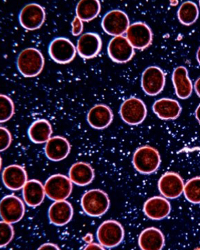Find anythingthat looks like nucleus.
Listing matches in <instances>:
<instances>
[{
  "label": "nucleus",
  "instance_id": "1",
  "mask_svg": "<svg viewBox=\"0 0 200 250\" xmlns=\"http://www.w3.org/2000/svg\"><path fill=\"white\" fill-rule=\"evenodd\" d=\"M44 65L45 60L41 51L33 47L23 49L17 58L18 71L26 78L39 75Z\"/></svg>",
  "mask_w": 200,
  "mask_h": 250
},
{
  "label": "nucleus",
  "instance_id": "2",
  "mask_svg": "<svg viewBox=\"0 0 200 250\" xmlns=\"http://www.w3.org/2000/svg\"><path fill=\"white\" fill-rule=\"evenodd\" d=\"M81 206L88 216L100 217L108 212L110 207L108 195L100 189L86 192L81 200Z\"/></svg>",
  "mask_w": 200,
  "mask_h": 250
},
{
  "label": "nucleus",
  "instance_id": "3",
  "mask_svg": "<svg viewBox=\"0 0 200 250\" xmlns=\"http://www.w3.org/2000/svg\"><path fill=\"white\" fill-rule=\"evenodd\" d=\"M161 164L158 150L150 146L139 147L133 156V165L140 174H151L156 172Z\"/></svg>",
  "mask_w": 200,
  "mask_h": 250
},
{
  "label": "nucleus",
  "instance_id": "4",
  "mask_svg": "<svg viewBox=\"0 0 200 250\" xmlns=\"http://www.w3.org/2000/svg\"><path fill=\"white\" fill-rule=\"evenodd\" d=\"M124 227L116 220H106L100 224L97 230V239L104 248L117 247L124 240Z\"/></svg>",
  "mask_w": 200,
  "mask_h": 250
},
{
  "label": "nucleus",
  "instance_id": "5",
  "mask_svg": "<svg viewBox=\"0 0 200 250\" xmlns=\"http://www.w3.org/2000/svg\"><path fill=\"white\" fill-rule=\"evenodd\" d=\"M146 104L136 97H130L122 103L120 115L123 121L128 125L137 126L144 122L147 117Z\"/></svg>",
  "mask_w": 200,
  "mask_h": 250
},
{
  "label": "nucleus",
  "instance_id": "6",
  "mask_svg": "<svg viewBox=\"0 0 200 250\" xmlns=\"http://www.w3.org/2000/svg\"><path fill=\"white\" fill-rule=\"evenodd\" d=\"M70 178L61 174H54L45 181V191L47 197L54 201L66 200L70 196L73 184Z\"/></svg>",
  "mask_w": 200,
  "mask_h": 250
},
{
  "label": "nucleus",
  "instance_id": "7",
  "mask_svg": "<svg viewBox=\"0 0 200 250\" xmlns=\"http://www.w3.org/2000/svg\"><path fill=\"white\" fill-rule=\"evenodd\" d=\"M128 15L120 10L110 11L104 16L102 21L103 30L111 36H122L127 32L130 27Z\"/></svg>",
  "mask_w": 200,
  "mask_h": 250
},
{
  "label": "nucleus",
  "instance_id": "8",
  "mask_svg": "<svg viewBox=\"0 0 200 250\" xmlns=\"http://www.w3.org/2000/svg\"><path fill=\"white\" fill-rule=\"evenodd\" d=\"M166 75L163 70L156 66L146 68L142 73L141 84L143 91L150 96H156L164 90Z\"/></svg>",
  "mask_w": 200,
  "mask_h": 250
},
{
  "label": "nucleus",
  "instance_id": "9",
  "mask_svg": "<svg viewBox=\"0 0 200 250\" xmlns=\"http://www.w3.org/2000/svg\"><path fill=\"white\" fill-rule=\"evenodd\" d=\"M24 202L15 195H7L0 202V215L3 221L10 224L17 223L23 218Z\"/></svg>",
  "mask_w": 200,
  "mask_h": 250
},
{
  "label": "nucleus",
  "instance_id": "10",
  "mask_svg": "<svg viewBox=\"0 0 200 250\" xmlns=\"http://www.w3.org/2000/svg\"><path fill=\"white\" fill-rule=\"evenodd\" d=\"M51 60L59 64H67L76 58L77 49L72 42L66 38H57L49 45Z\"/></svg>",
  "mask_w": 200,
  "mask_h": 250
},
{
  "label": "nucleus",
  "instance_id": "11",
  "mask_svg": "<svg viewBox=\"0 0 200 250\" xmlns=\"http://www.w3.org/2000/svg\"><path fill=\"white\" fill-rule=\"evenodd\" d=\"M126 38L132 47L138 50H144L151 45L153 34L150 27L143 22H135L130 25Z\"/></svg>",
  "mask_w": 200,
  "mask_h": 250
},
{
  "label": "nucleus",
  "instance_id": "12",
  "mask_svg": "<svg viewBox=\"0 0 200 250\" xmlns=\"http://www.w3.org/2000/svg\"><path fill=\"white\" fill-rule=\"evenodd\" d=\"M45 12L38 3H29L23 7L20 13V25L28 31L40 29L45 20Z\"/></svg>",
  "mask_w": 200,
  "mask_h": 250
},
{
  "label": "nucleus",
  "instance_id": "13",
  "mask_svg": "<svg viewBox=\"0 0 200 250\" xmlns=\"http://www.w3.org/2000/svg\"><path fill=\"white\" fill-rule=\"evenodd\" d=\"M110 58L117 63L130 62L134 56V48L124 36H117L111 39L108 46Z\"/></svg>",
  "mask_w": 200,
  "mask_h": 250
},
{
  "label": "nucleus",
  "instance_id": "14",
  "mask_svg": "<svg viewBox=\"0 0 200 250\" xmlns=\"http://www.w3.org/2000/svg\"><path fill=\"white\" fill-rule=\"evenodd\" d=\"M184 183L182 178L176 172H166L158 181L161 194L167 199H176L183 194Z\"/></svg>",
  "mask_w": 200,
  "mask_h": 250
},
{
  "label": "nucleus",
  "instance_id": "15",
  "mask_svg": "<svg viewBox=\"0 0 200 250\" xmlns=\"http://www.w3.org/2000/svg\"><path fill=\"white\" fill-rule=\"evenodd\" d=\"M102 41L95 33H86L82 35L77 43V52L82 58L90 60L95 58L101 51Z\"/></svg>",
  "mask_w": 200,
  "mask_h": 250
},
{
  "label": "nucleus",
  "instance_id": "16",
  "mask_svg": "<svg viewBox=\"0 0 200 250\" xmlns=\"http://www.w3.org/2000/svg\"><path fill=\"white\" fill-rule=\"evenodd\" d=\"M1 177L3 185L10 190L17 191L23 189L28 181L26 170L23 167L17 165L5 167Z\"/></svg>",
  "mask_w": 200,
  "mask_h": 250
},
{
  "label": "nucleus",
  "instance_id": "17",
  "mask_svg": "<svg viewBox=\"0 0 200 250\" xmlns=\"http://www.w3.org/2000/svg\"><path fill=\"white\" fill-rule=\"evenodd\" d=\"M113 112L109 106L104 104H97L89 109L87 121L91 127L102 130L108 127L112 123Z\"/></svg>",
  "mask_w": 200,
  "mask_h": 250
},
{
  "label": "nucleus",
  "instance_id": "18",
  "mask_svg": "<svg viewBox=\"0 0 200 250\" xmlns=\"http://www.w3.org/2000/svg\"><path fill=\"white\" fill-rule=\"evenodd\" d=\"M70 150L71 146L69 141L62 136L51 137L44 148L47 159L54 162L63 161L69 155Z\"/></svg>",
  "mask_w": 200,
  "mask_h": 250
},
{
  "label": "nucleus",
  "instance_id": "19",
  "mask_svg": "<svg viewBox=\"0 0 200 250\" xmlns=\"http://www.w3.org/2000/svg\"><path fill=\"white\" fill-rule=\"evenodd\" d=\"M170 202L165 197L154 196L147 200L144 205L146 216L153 220H161L171 212Z\"/></svg>",
  "mask_w": 200,
  "mask_h": 250
},
{
  "label": "nucleus",
  "instance_id": "20",
  "mask_svg": "<svg viewBox=\"0 0 200 250\" xmlns=\"http://www.w3.org/2000/svg\"><path fill=\"white\" fill-rule=\"evenodd\" d=\"M73 216V208L66 200L55 201L49 207L48 217L51 224L64 226L69 223Z\"/></svg>",
  "mask_w": 200,
  "mask_h": 250
},
{
  "label": "nucleus",
  "instance_id": "21",
  "mask_svg": "<svg viewBox=\"0 0 200 250\" xmlns=\"http://www.w3.org/2000/svg\"><path fill=\"white\" fill-rule=\"evenodd\" d=\"M154 113L161 120H175L180 115L181 106L175 99L163 98L153 104Z\"/></svg>",
  "mask_w": 200,
  "mask_h": 250
},
{
  "label": "nucleus",
  "instance_id": "22",
  "mask_svg": "<svg viewBox=\"0 0 200 250\" xmlns=\"http://www.w3.org/2000/svg\"><path fill=\"white\" fill-rule=\"evenodd\" d=\"M172 82L178 98L186 99L191 96L193 91V84L189 78L188 70L186 67L179 66L174 69Z\"/></svg>",
  "mask_w": 200,
  "mask_h": 250
},
{
  "label": "nucleus",
  "instance_id": "23",
  "mask_svg": "<svg viewBox=\"0 0 200 250\" xmlns=\"http://www.w3.org/2000/svg\"><path fill=\"white\" fill-rule=\"evenodd\" d=\"M138 244L143 250H162L165 244L164 235L156 228H148L139 235Z\"/></svg>",
  "mask_w": 200,
  "mask_h": 250
},
{
  "label": "nucleus",
  "instance_id": "24",
  "mask_svg": "<svg viewBox=\"0 0 200 250\" xmlns=\"http://www.w3.org/2000/svg\"><path fill=\"white\" fill-rule=\"evenodd\" d=\"M45 187L38 180L27 181L23 188V200L28 207H39L45 199Z\"/></svg>",
  "mask_w": 200,
  "mask_h": 250
},
{
  "label": "nucleus",
  "instance_id": "25",
  "mask_svg": "<svg viewBox=\"0 0 200 250\" xmlns=\"http://www.w3.org/2000/svg\"><path fill=\"white\" fill-rule=\"evenodd\" d=\"M95 172L92 167L86 163L78 162L73 164L69 170V178L75 185L85 187L92 183Z\"/></svg>",
  "mask_w": 200,
  "mask_h": 250
},
{
  "label": "nucleus",
  "instance_id": "26",
  "mask_svg": "<svg viewBox=\"0 0 200 250\" xmlns=\"http://www.w3.org/2000/svg\"><path fill=\"white\" fill-rule=\"evenodd\" d=\"M52 132V126L48 121L38 119L30 125L27 134L32 143L42 144L49 141Z\"/></svg>",
  "mask_w": 200,
  "mask_h": 250
},
{
  "label": "nucleus",
  "instance_id": "27",
  "mask_svg": "<svg viewBox=\"0 0 200 250\" xmlns=\"http://www.w3.org/2000/svg\"><path fill=\"white\" fill-rule=\"evenodd\" d=\"M101 4L98 0H81L76 7V16L82 21H91L100 14Z\"/></svg>",
  "mask_w": 200,
  "mask_h": 250
},
{
  "label": "nucleus",
  "instance_id": "28",
  "mask_svg": "<svg viewBox=\"0 0 200 250\" xmlns=\"http://www.w3.org/2000/svg\"><path fill=\"white\" fill-rule=\"evenodd\" d=\"M198 17L199 9L195 3L187 1L181 3L178 11V18L181 24L188 26L194 24Z\"/></svg>",
  "mask_w": 200,
  "mask_h": 250
},
{
  "label": "nucleus",
  "instance_id": "29",
  "mask_svg": "<svg viewBox=\"0 0 200 250\" xmlns=\"http://www.w3.org/2000/svg\"><path fill=\"white\" fill-rule=\"evenodd\" d=\"M185 197L194 205L200 204V176L191 178L186 183L183 190Z\"/></svg>",
  "mask_w": 200,
  "mask_h": 250
},
{
  "label": "nucleus",
  "instance_id": "30",
  "mask_svg": "<svg viewBox=\"0 0 200 250\" xmlns=\"http://www.w3.org/2000/svg\"><path fill=\"white\" fill-rule=\"evenodd\" d=\"M15 113L14 102L6 95H0V122L1 123L10 120Z\"/></svg>",
  "mask_w": 200,
  "mask_h": 250
},
{
  "label": "nucleus",
  "instance_id": "31",
  "mask_svg": "<svg viewBox=\"0 0 200 250\" xmlns=\"http://www.w3.org/2000/svg\"><path fill=\"white\" fill-rule=\"evenodd\" d=\"M14 237V229L12 224L0 222V247L5 248L12 242Z\"/></svg>",
  "mask_w": 200,
  "mask_h": 250
},
{
  "label": "nucleus",
  "instance_id": "32",
  "mask_svg": "<svg viewBox=\"0 0 200 250\" xmlns=\"http://www.w3.org/2000/svg\"><path fill=\"white\" fill-rule=\"evenodd\" d=\"M12 142V137L10 132L6 128H0V150L5 151L10 147Z\"/></svg>",
  "mask_w": 200,
  "mask_h": 250
},
{
  "label": "nucleus",
  "instance_id": "33",
  "mask_svg": "<svg viewBox=\"0 0 200 250\" xmlns=\"http://www.w3.org/2000/svg\"><path fill=\"white\" fill-rule=\"evenodd\" d=\"M71 26H72V33L73 36H78L82 34L84 30L83 21H82L78 17H75L73 21L71 22Z\"/></svg>",
  "mask_w": 200,
  "mask_h": 250
},
{
  "label": "nucleus",
  "instance_id": "34",
  "mask_svg": "<svg viewBox=\"0 0 200 250\" xmlns=\"http://www.w3.org/2000/svg\"><path fill=\"white\" fill-rule=\"evenodd\" d=\"M38 250H60L58 246L52 243L44 244Z\"/></svg>",
  "mask_w": 200,
  "mask_h": 250
},
{
  "label": "nucleus",
  "instance_id": "35",
  "mask_svg": "<svg viewBox=\"0 0 200 250\" xmlns=\"http://www.w3.org/2000/svg\"><path fill=\"white\" fill-rule=\"evenodd\" d=\"M84 250H104V247L101 245L100 243L96 244L94 243V242H92V243L88 244V245L84 248Z\"/></svg>",
  "mask_w": 200,
  "mask_h": 250
},
{
  "label": "nucleus",
  "instance_id": "36",
  "mask_svg": "<svg viewBox=\"0 0 200 250\" xmlns=\"http://www.w3.org/2000/svg\"><path fill=\"white\" fill-rule=\"evenodd\" d=\"M82 240H83L86 244H89L92 243L93 241V235L91 234V233H87V234L82 238Z\"/></svg>",
  "mask_w": 200,
  "mask_h": 250
},
{
  "label": "nucleus",
  "instance_id": "37",
  "mask_svg": "<svg viewBox=\"0 0 200 250\" xmlns=\"http://www.w3.org/2000/svg\"><path fill=\"white\" fill-rule=\"evenodd\" d=\"M194 89H195V91L198 96L200 97V77L196 80L195 84H194Z\"/></svg>",
  "mask_w": 200,
  "mask_h": 250
},
{
  "label": "nucleus",
  "instance_id": "38",
  "mask_svg": "<svg viewBox=\"0 0 200 250\" xmlns=\"http://www.w3.org/2000/svg\"><path fill=\"white\" fill-rule=\"evenodd\" d=\"M196 118L197 119L198 122L200 123V104L198 105L196 110Z\"/></svg>",
  "mask_w": 200,
  "mask_h": 250
},
{
  "label": "nucleus",
  "instance_id": "39",
  "mask_svg": "<svg viewBox=\"0 0 200 250\" xmlns=\"http://www.w3.org/2000/svg\"><path fill=\"white\" fill-rule=\"evenodd\" d=\"M196 57H197L198 62H199L200 65V47H199V49H198L197 55H196Z\"/></svg>",
  "mask_w": 200,
  "mask_h": 250
},
{
  "label": "nucleus",
  "instance_id": "40",
  "mask_svg": "<svg viewBox=\"0 0 200 250\" xmlns=\"http://www.w3.org/2000/svg\"><path fill=\"white\" fill-rule=\"evenodd\" d=\"M199 3H200V1H199Z\"/></svg>",
  "mask_w": 200,
  "mask_h": 250
}]
</instances>
